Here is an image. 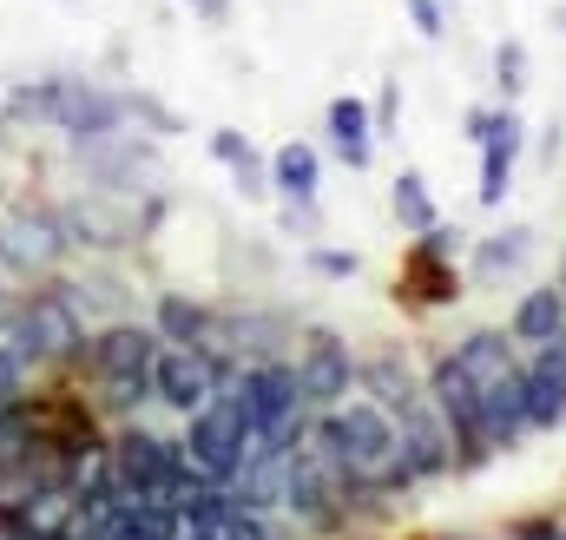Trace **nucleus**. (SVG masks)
<instances>
[{
	"instance_id": "7c9ffc66",
	"label": "nucleus",
	"mask_w": 566,
	"mask_h": 540,
	"mask_svg": "<svg viewBox=\"0 0 566 540\" xmlns=\"http://www.w3.org/2000/svg\"><path fill=\"white\" fill-rule=\"evenodd\" d=\"M316 225H323L316 218V198H283V231L290 238H316Z\"/></svg>"
},
{
	"instance_id": "ea45409f",
	"label": "nucleus",
	"mask_w": 566,
	"mask_h": 540,
	"mask_svg": "<svg viewBox=\"0 0 566 540\" xmlns=\"http://www.w3.org/2000/svg\"><path fill=\"white\" fill-rule=\"evenodd\" d=\"M560 540H566V528H560Z\"/></svg>"
},
{
	"instance_id": "0eeeda50",
	"label": "nucleus",
	"mask_w": 566,
	"mask_h": 540,
	"mask_svg": "<svg viewBox=\"0 0 566 540\" xmlns=\"http://www.w3.org/2000/svg\"><path fill=\"white\" fill-rule=\"evenodd\" d=\"M238 396L251 408V428H264V435H303V383H296V363H251L244 376H238Z\"/></svg>"
},
{
	"instance_id": "20e7f679",
	"label": "nucleus",
	"mask_w": 566,
	"mask_h": 540,
	"mask_svg": "<svg viewBox=\"0 0 566 540\" xmlns=\"http://www.w3.org/2000/svg\"><path fill=\"white\" fill-rule=\"evenodd\" d=\"M151 363H158V330H145V323H113L93 343V370H99L113 408H133L151 396Z\"/></svg>"
},
{
	"instance_id": "bb28decb",
	"label": "nucleus",
	"mask_w": 566,
	"mask_h": 540,
	"mask_svg": "<svg viewBox=\"0 0 566 540\" xmlns=\"http://www.w3.org/2000/svg\"><path fill=\"white\" fill-rule=\"evenodd\" d=\"M494 86H501L507 106L521 100V86H527V46H521V40H501V46H494Z\"/></svg>"
},
{
	"instance_id": "7ed1b4c3",
	"label": "nucleus",
	"mask_w": 566,
	"mask_h": 540,
	"mask_svg": "<svg viewBox=\"0 0 566 540\" xmlns=\"http://www.w3.org/2000/svg\"><path fill=\"white\" fill-rule=\"evenodd\" d=\"M244 435H251V408L238 396V383H218L211 403L191 408V435L178 442L185 448V468H198L205 481H231V468L244 455Z\"/></svg>"
},
{
	"instance_id": "4468645a",
	"label": "nucleus",
	"mask_w": 566,
	"mask_h": 540,
	"mask_svg": "<svg viewBox=\"0 0 566 540\" xmlns=\"http://www.w3.org/2000/svg\"><path fill=\"white\" fill-rule=\"evenodd\" d=\"M396 297L402 303H422V310H441L461 297V258H441V251H409V264L396 277Z\"/></svg>"
},
{
	"instance_id": "412c9836",
	"label": "nucleus",
	"mask_w": 566,
	"mask_h": 540,
	"mask_svg": "<svg viewBox=\"0 0 566 540\" xmlns=\"http://www.w3.org/2000/svg\"><path fill=\"white\" fill-rule=\"evenodd\" d=\"M527 251H534V231H527V225H507V231L481 238V245H474V283H481V290L507 283L514 270L527 264Z\"/></svg>"
},
{
	"instance_id": "dca6fc26",
	"label": "nucleus",
	"mask_w": 566,
	"mask_h": 540,
	"mask_svg": "<svg viewBox=\"0 0 566 540\" xmlns=\"http://www.w3.org/2000/svg\"><path fill=\"white\" fill-rule=\"evenodd\" d=\"M356 383L369 390V403H382L389 415H409L416 403H428L422 390H416V376H409V356H396V350H382V356L356 363Z\"/></svg>"
},
{
	"instance_id": "5701e85b",
	"label": "nucleus",
	"mask_w": 566,
	"mask_h": 540,
	"mask_svg": "<svg viewBox=\"0 0 566 540\" xmlns=\"http://www.w3.org/2000/svg\"><path fill=\"white\" fill-rule=\"evenodd\" d=\"M389 205H396L402 231H416V238H422L428 225H441V211H434V198H428V178H422V172H396V191H389Z\"/></svg>"
},
{
	"instance_id": "2f4dec72",
	"label": "nucleus",
	"mask_w": 566,
	"mask_h": 540,
	"mask_svg": "<svg viewBox=\"0 0 566 540\" xmlns=\"http://www.w3.org/2000/svg\"><path fill=\"white\" fill-rule=\"evenodd\" d=\"M310 270L329 277V283H343V277H356V251H329V245H316V251H310Z\"/></svg>"
},
{
	"instance_id": "b1692460",
	"label": "nucleus",
	"mask_w": 566,
	"mask_h": 540,
	"mask_svg": "<svg viewBox=\"0 0 566 540\" xmlns=\"http://www.w3.org/2000/svg\"><path fill=\"white\" fill-rule=\"evenodd\" d=\"M205 330L211 323H205V310L191 297H178V290L158 297V343H205Z\"/></svg>"
},
{
	"instance_id": "9d476101",
	"label": "nucleus",
	"mask_w": 566,
	"mask_h": 540,
	"mask_svg": "<svg viewBox=\"0 0 566 540\" xmlns=\"http://www.w3.org/2000/svg\"><path fill=\"white\" fill-rule=\"evenodd\" d=\"M474 145H481V191H474V198H481L488 211H501L507 191H514V165H521V152H527L521 113H514V106H501V113L488 106V126H481Z\"/></svg>"
},
{
	"instance_id": "aec40b11",
	"label": "nucleus",
	"mask_w": 566,
	"mask_h": 540,
	"mask_svg": "<svg viewBox=\"0 0 566 540\" xmlns=\"http://www.w3.org/2000/svg\"><path fill=\"white\" fill-rule=\"evenodd\" d=\"M60 225H66V245H126V238H139V225L126 218V211H113L106 198H80V205H66L60 211Z\"/></svg>"
},
{
	"instance_id": "c9c22d12",
	"label": "nucleus",
	"mask_w": 566,
	"mask_h": 540,
	"mask_svg": "<svg viewBox=\"0 0 566 540\" xmlns=\"http://www.w3.org/2000/svg\"><path fill=\"white\" fill-rule=\"evenodd\" d=\"M481 126H488V106H474V113L461 120V138H481Z\"/></svg>"
},
{
	"instance_id": "393cba45",
	"label": "nucleus",
	"mask_w": 566,
	"mask_h": 540,
	"mask_svg": "<svg viewBox=\"0 0 566 540\" xmlns=\"http://www.w3.org/2000/svg\"><path fill=\"white\" fill-rule=\"evenodd\" d=\"M33 370H40V350L27 343V330H20V316H13V323L0 330V383H7V390H27Z\"/></svg>"
},
{
	"instance_id": "f257e3e1",
	"label": "nucleus",
	"mask_w": 566,
	"mask_h": 540,
	"mask_svg": "<svg viewBox=\"0 0 566 540\" xmlns=\"http://www.w3.org/2000/svg\"><path fill=\"white\" fill-rule=\"evenodd\" d=\"M356 501V475L329 435V422H310L290 448V475H283V508L303 521V528H336Z\"/></svg>"
},
{
	"instance_id": "ddd939ff",
	"label": "nucleus",
	"mask_w": 566,
	"mask_h": 540,
	"mask_svg": "<svg viewBox=\"0 0 566 540\" xmlns=\"http://www.w3.org/2000/svg\"><path fill=\"white\" fill-rule=\"evenodd\" d=\"M521 383H527V422L566 428V330L554 343H534V356L521 363Z\"/></svg>"
},
{
	"instance_id": "58836bf2",
	"label": "nucleus",
	"mask_w": 566,
	"mask_h": 540,
	"mask_svg": "<svg viewBox=\"0 0 566 540\" xmlns=\"http://www.w3.org/2000/svg\"><path fill=\"white\" fill-rule=\"evenodd\" d=\"M560 290H566V258H560Z\"/></svg>"
},
{
	"instance_id": "f3484780",
	"label": "nucleus",
	"mask_w": 566,
	"mask_h": 540,
	"mask_svg": "<svg viewBox=\"0 0 566 540\" xmlns=\"http://www.w3.org/2000/svg\"><path fill=\"white\" fill-rule=\"evenodd\" d=\"M454 363L468 370V383H474V390H488V383H501V376H514V370H521V356H514V336H507V330H474V336H461V343H454Z\"/></svg>"
},
{
	"instance_id": "c85d7f7f",
	"label": "nucleus",
	"mask_w": 566,
	"mask_h": 540,
	"mask_svg": "<svg viewBox=\"0 0 566 540\" xmlns=\"http://www.w3.org/2000/svg\"><path fill=\"white\" fill-rule=\"evenodd\" d=\"M53 100H60V80H40V86H13V120H46L53 126Z\"/></svg>"
},
{
	"instance_id": "4be33fe9",
	"label": "nucleus",
	"mask_w": 566,
	"mask_h": 540,
	"mask_svg": "<svg viewBox=\"0 0 566 540\" xmlns=\"http://www.w3.org/2000/svg\"><path fill=\"white\" fill-rule=\"evenodd\" d=\"M316 185H323V158H316V145L290 138V145L271 152V191H283V198H316Z\"/></svg>"
},
{
	"instance_id": "6ab92c4d",
	"label": "nucleus",
	"mask_w": 566,
	"mask_h": 540,
	"mask_svg": "<svg viewBox=\"0 0 566 540\" xmlns=\"http://www.w3.org/2000/svg\"><path fill=\"white\" fill-rule=\"evenodd\" d=\"M560 330H566V290L560 283H541V290H527V297L514 303V323H507L514 343L534 350V343H554Z\"/></svg>"
},
{
	"instance_id": "1a4fd4ad",
	"label": "nucleus",
	"mask_w": 566,
	"mask_h": 540,
	"mask_svg": "<svg viewBox=\"0 0 566 540\" xmlns=\"http://www.w3.org/2000/svg\"><path fill=\"white\" fill-rule=\"evenodd\" d=\"M296 383H303V403L310 408H336L356 383V356L336 330H310L303 350H296Z\"/></svg>"
},
{
	"instance_id": "2eb2a0df",
	"label": "nucleus",
	"mask_w": 566,
	"mask_h": 540,
	"mask_svg": "<svg viewBox=\"0 0 566 540\" xmlns=\"http://www.w3.org/2000/svg\"><path fill=\"white\" fill-rule=\"evenodd\" d=\"M481 428H488L494 455H501V448H514L521 435H534V422H527V383H521V370L481 390Z\"/></svg>"
},
{
	"instance_id": "9b49d317",
	"label": "nucleus",
	"mask_w": 566,
	"mask_h": 540,
	"mask_svg": "<svg viewBox=\"0 0 566 540\" xmlns=\"http://www.w3.org/2000/svg\"><path fill=\"white\" fill-rule=\"evenodd\" d=\"M53 126L73 138V145H93V138H106V133L126 126V93H106V86H93V80H60Z\"/></svg>"
},
{
	"instance_id": "a211bd4d",
	"label": "nucleus",
	"mask_w": 566,
	"mask_h": 540,
	"mask_svg": "<svg viewBox=\"0 0 566 540\" xmlns=\"http://www.w3.org/2000/svg\"><path fill=\"white\" fill-rule=\"evenodd\" d=\"M329 145H336V158L349 165V172H363L369 158H376V126H369V106L356 100V93H343V100H329Z\"/></svg>"
},
{
	"instance_id": "a878e982",
	"label": "nucleus",
	"mask_w": 566,
	"mask_h": 540,
	"mask_svg": "<svg viewBox=\"0 0 566 540\" xmlns=\"http://www.w3.org/2000/svg\"><path fill=\"white\" fill-rule=\"evenodd\" d=\"M224 165H231V185H238V191H244L251 205H258V198H271V158H264V152H258L251 138H244V145H238V152H231Z\"/></svg>"
},
{
	"instance_id": "39448f33",
	"label": "nucleus",
	"mask_w": 566,
	"mask_h": 540,
	"mask_svg": "<svg viewBox=\"0 0 566 540\" xmlns=\"http://www.w3.org/2000/svg\"><path fill=\"white\" fill-rule=\"evenodd\" d=\"M106 461H113V488L119 495H171V481L185 475V448L151 435V428H126L106 448Z\"/></svg>"
},
{
	"instance_id": "423d86ee",
	"label": "nucleus",
	"mask_w": 566,
	"mask_h": 540,
	"mask_svg": "<svg viewBox=\"0 0 566 540\" xmlns=\"http://www.w3.org/2000/svg\"><path fill=\"white\" fill-rule=\"evenodd\" d=\"M224 383V363L205 350V343H158V363H151V396L178 415L205 408Z\"/></svg>"
},
{
	"instance_id": "473e14b6",
	"label": "nucleus",
	"mask_w": 566,
	"mask_h": 540,
	"mask_svg": "<svg viewBox=\"0 0 566 540\" xmlns=\"http://www.w3.org/2000/svg\"><path fill=\"white\" fill-rule=\"evenodd\" d=\"M396 113H402V86L389 80V86L376 93V106H369V126H376V138H382V133H396Z\"/></svg>"
},
{
	"instance_id": "4c0bfd02",
	"label": "nucleus",
	"mask_w": 566,
	"mask_h": 540,
	"mask_svg": "<svg viewBox=\"0 0 566 540\" xmlns=\"http://www.w3.org/2000/svg\"><path fill=\"white\" fill-rule=\"evenodd\" d=\"M13 403H20V390H7V383H0V415H7Z\"/></svg>"
},
{
	"instance_id": "6e6552de",
	"label": "nucleus",
	"mask_w": 566,
	"mask_h": 540,
	"mask_svg": "<svg viewBox=\"0 0 566 540\" xmlns=\"http://www.w3.org/2000/svg\"><path fill=\"white\" fill-rule=\"evenodd\" d=\"M60 258H66V225H60V211L20 205V211L0 218V264L13 270V277H46Z\"/></svg>"
},
{
	"instance_id": "f03ea898",
	"label": "nucleus",
	"mask_w": 566,
	"mask_h": 540,
	"mask_svg": "<svg viewBox=\"0 0 566 540\" xmlns=\"http://www.w3.org/2000/svg\"><path fill=\"white\" fill-rule=\"evenodd\" d=\"M323 422H329V435H336V448H343V461H349V475H356V495H396V488H409L416 475H409V461H402V435H396V415L382 403H343L323 408Z\"/></svg>"
},
{
	"instance_id": "c756f323",
	"label": "nucleus",
	"mask_w": 566,
	"mask_h": 540,
	"mask_svg": "<svg viewBox=\"0 0 566 540\" xmlns=\"http://www.w3.org/2000/svg\"><path fill=\"white\" fill-rule=\"evenodd\" d=\"M126 120H145L158 138H171V133H185V120L165 106V100H151V93H126Z\"/></svg>"
},
{
	"instance_id": "72a5a7b5",
	"label": "nucleus",
	"mask_w": 566,
	"mask_h": 540,
	"mask_svg": "<svg viewBox=\"0 0 566 540\" xmlns=\"http://www.w3.org/2000/svg\"><path fill=\"white\" fill-rule=\"evenodd\" d=\"M402 7H409V20H416L422 40H441V0H402Z\"/></svg>"
},
{
	"instance_id": "f704fd0d",
	"label": "nucleus",
	"mask_w": 566,
	"mask_h": 540,
	"mask_svg": "<svg viewBox=\"0 0 566 540\" xmlns=\"http://www.w3.org/2000/svg\"><path fill=\"white\" fill-rule=\"evenodd\" d=\"M185 7H191L205 27H224V20H231V0H185Z\"/></svg>"
},
{
	"instance_id": "e433bc0d",
	"label": "nucleus",
	"mask_w": 566,
	"mask_h": 540,
	"mask_svg": "<svg viewBox=\"0 0 566 540\" xmlns=\"http://www.w3.org/2000/svg\"><path fill=\"white\" fill-rule=\"evenodd\" d=\"M13 316H20V303H13V297H0V330H7Z\"/></svg>"
},
{
	"instance_id": "cd10ccee",
	"label": "nucleus",
	"mask_w": 566,
	"mask_h": 540,
	"mask_svg": "<svg viewBox=\"0 0 566 540\" xmlns=\"http://www.w3.org/2000/svg\"><path fill=\"white\" fill-rule=\"evenodd\" d=\"M205 534H211V540H277L271 528H264V515H258V508H238V501H231Z\"/></svg>"
},
{
	"instance_id": "f8f14e48",
	"label": "nucleus",
	"mask_w": 566,
	"mask_h": 540,
	"mask_svg": "<svg viewBox=\"0 0 566 540\" xmlns=\"http://www.w3.org/2000/svg\"><path fill=\"white\" fill-rule=\"evenodd\" d=\"M20 330L40 350V363H66L86 350V316L66 303V290H40L33 303H20Z\"/></svg>"
}]
</instances>
